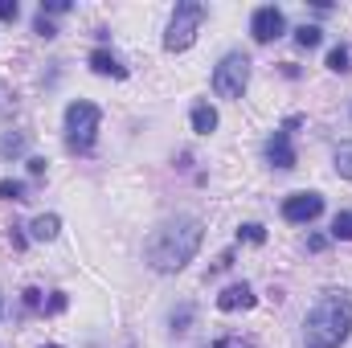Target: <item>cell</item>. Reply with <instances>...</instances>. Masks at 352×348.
Segmentation results:
<instances>
[{"mask_svg":"<svg viewBox=\"0 0 352 348\" xmlns=\"http://www.w3.org/2000/svg\"><path fill=\"white\" fill-rule=\"evenodd\" d=\"M25 144H29L25 135H4V140H0V152H4V156H21Z\"/></svg>","mask_w":352,"mask_h":348,"instance_id":"18","label":"cell"},{"mask_svg":"<svg viewBox=\"0 0 352 348\" xmlns=\"http://www.w3.org/2000/svg\"><path fill=\"white\" fill-rule=\"evenodd\" d=\"M320 213H324V197H320V193H295V197H287V201H283V217H287L291 226L316 221Z\"/></svg>","mask_w":352,"mask_h":348,"instance_id":"7","label":"cell"},{"mask_svg":"<svg viewBox=\"0 0 352 348\" xmlns=\"http://www.w3.org/2000/svg\"><path fill=\"white\" fill-rule=\"evenodd\" d=\"M332 238H344V242H352V209H340V213L332 217Z\"/></svg>","mask_w":352,"mask_h":348,"instance_id":"13","label":"cell"},{"mask_svg":"<svg viewBox=\"0 0 352 348\" xmlns=\"http://www.w3.org/2000/svg\"><path fill=\"white\" fill-rule=\"evenodd\" d=\"M58 230H62V217H58V213H41V217H33V226H29V234H33L37 242H54Z\"/></svg>","mask_w":352,"mask_h":348,"instance_id":"11","label":"cell"},{"mask_svg":"<svg viewBox=\"0 0 352 348\" xmlns=\"http://www.w3.org/2000/svg\"><path fill=\"white\" fill-rule=\"evenodd\" d=\"M25 303H29V307H41V291L29 287V291H25Z\"/></svg>","mask_w":352,"mask_h":348,"instance_id":"28","label":"cell"},{"mask_svg":"<svg viewBox=\"0 0 352 348\" xmlns=\"http://www.w3.org/2000/svg\"><path fill=\"white\" fill-rule=\"evenodd\" d=\"M25 164H29V173H33V176H41V173H45V160H41V156H29Z\"/></svg>","mask_w":352,"mask_h":348,"instance_id":"26","label":"cell"},{"mask_svg":"<svg viewBox=\"0 0 352 348\" xmlns=\"http://www.w3.org/2000/svg\"><path fill=\"white\" fill-rule=\"evenodd\" d=\"M336 173L344 176V180H352V140H344L336 148Z\"/></svg>","mask_w":352,"mask_h":348,"instance_id":"14","label":"cell"},{"mask_svg":"<svg viewBox=\"0 0 352 348\" xmlns=\"http://www.w3.org/2000/svg\"><path fill=\"white\" fill-rule=\"evenodd\" d=\"M320 37H324V29H316V25H303V29H295V41H299L303 50L320 45Z\"/></svg>","mask_w":352,"mask_h":348,"instance_id":"16","label":"cell"},{"mask_svg":"<svg viewBox=\"0 0 352 348\" xmlns=\"http://www.w3.org/2000/svg\"><path fill=\"white\" fill-rule=\"evenodd\" d=\"M50 312L58 316V312H66V295L62 291H54V299H50Z\"/></svg>","mask_w":352,"mask_h":348,"instance_id":"25","label":"cell"},{"mask_svg":"<svg viewBox=\"0 0 352 348\" xmlns=\"http://www.w3.org/2000/svg\"><path fill=\"white\" fill-rule=\"evenodd\" d=\"M0 201H25V184L21 180H0Z\"/></svg>","mask_w":352,"mask_h":348,"instance_id":"17","label":"cell"},{"mask_svg":"<svg viewBox=\"0 0 352 348\" xmlns=\"http://www.w3.org/2000/svg\"><path fill=\"white\" fill-rule=\"evenodd\" d=\"M266 160H270L274 168H295V148H291V131H287V127L266 140Z\"/></svg>","mask_w":352,"mask_h":348,"instance_id":"8","label":"cell"},{"mask_svg":"<svg viewBox=\"0 0 352 348\" xmlns=\"http://www.w3.org/2000/svg\"><path fill=\"white\" fill-rule=\"evenodd\" d=\"M0 21H16V0H0Z\"/></svg>","mask_w":352,"mask_h":348,"instance_id":"23","label":"cell"},{"mask_svg":"<svg viewBox=\"0 0 352 348\" xmlns=\"http://www.w3.org/2000/svg\"><path fill=\"white\" fill-rule=\"evenodd\" d=\"M201 25H205V4H197V0H184V4H176L173 21H168V33H164V50H168V54L188 50V45L197 41Z\"/></svg>","mask_w":352,"mask_h":348,"instance_id":"3","label":"cell"},{"mask_svg":"<svg viewBox=\"0 0 352 348\" xmlns=\"http://www.w3.org/2000/svg\"><path fill=\"white\" fill-rule=\"evenodd\" d=\"M349 62H352V54L344 45H336V50L328 54V70H336V74H349Z\"/></svg>","mask_w":352,"mask_h":348,"instance_id":"15","label":"cell"},{"mask_svg":"<svg viewBox=\"0 0 352 348\" xmlns=\"http://www.w3.org/2000/svg\"><path fill=\"white\" fill-rule=\"evenodd\" d=\"M250 33H254L258 45L274 41V37H283V33H287V17H283V8H274V4L254 8V17H250Z\"/></svg>","mask_w":352,"mask_h":348,"instance_id":"6","label":"cell"},{"mask_svg":"<svg viewBox=\"0 0 352 348\" xmlns=\"http://www.w3.org/2000/svg\"><path fill=\"white\" fill-rule=\"evenodd\" d=\"M258 299H254V291H250V283H234V287H226L221 295H217V307L221 312H238V307H254Z\"/></svg>","mask_w":352,"mask_h":348,"instance_id":"9","label":"cell"},{"mask_svg":"<svg viewBox=\"0 0 352 348\" xmlns=\"http://www.w3.org/2000/svg\"><path fill=\"white\" fill-rule=\"evenodd\" d=\"M209 348H263V345H254V340H246V336H221L217 345H209Z\"/></svg>","mask_w":352,"mask_h":348,"instance_id":"20","label":"cell"},{"mask_svg":"<svg viewBox=\"0 0 352 348\" xmlns=\"http://www.w3.org/2000/svg\"><path fill=\"white\" fill-rule=\"evenodd\" d=\"M90 70H94V74H111V78H127V66H123L111 50H94V54H90Z\"/></svg>","mask_w":352,"mask_h":348,"instance_id":"10","label":"cell"},{"mask_svg":"<svg viewBox=\"0 0 352 348\" xmlns=\"http://www.w3.org/2000/svg\"><path fill=\"white\" fill-rule=\"evenodd\" d=\"M246 83H250V58L246 54H226L221 66L213 70V90L221 98H242Z\"/></svg>","mask_w":352,"mask_h":348,"instance_id":"5","label":"cell"},{"mask_svg":"<svg viewBox=\"0 0 352 348\" xmlns=\"http://www.w3.org/2000/svg\"><path fill=\"white\" fill-rule=\"evenodd\" d=\"M45 348H58V345H45Z\"/></svg>","mask_w":352,"mask_h":348,"instance_id":"29","label":"cell"},{"mask_svg":"<svg viewBox=\"0 0 352 348\" xmlns=\"http://www.w3.org/2000/svg\"><path fill=\"white\" fill-rule=\"evenodd\" d=\"M352 332V299L344 291H328L316 299V307L303 320L307 348H340Z\"/></svg>","mask_w":352,"mask_h":348,"instance_id":"2","label":"cell"},{"mask_svg":"<svg viewBox=\"0 0 352 348\" xmlns=\"http://www.w3.org/2000/svg\"><path fill=\"white\" fill-rule=\"evenodd\" d=\"M188 123H192V131H197V135H209V131L217 127V111H213L209 102H197V107H192V115H188Z\"/></svg>","mask_w":352,"mask_h":348,"instance_id":"12","label":"cell"},{"mask_svg":"<svg viewBox=\"0 0 352 348\" xmlns=\"http://www.w3.org/2000/svg\"><path fill=\"white\" fill-rule=\"evenodd\" d=\"M324 246H328V238H320V234H316V238H307V250H316V254H320Z\"/></svg>","mask_w":352,"mask_h":348,"instance_id":"27","label":"cell"},{"mask_svg":"<svg viewBox=\"0 0 352 348\" xmlns=\"http://www.w3.org/2000/svg\"><path fill=\"white\" fill-rule=\"evenodd\" d=\"M33 29H37L41 37H54V33H58V29H54V25H50V21L41 17V12H37V21H33Z\"/></svg>","mask_w":352,"mask_h":348,"instance_id":"22","label":"cell"},{"mask_svg":"<svg viewBox=\"0 0 352 348\" xmlns=\"http://www.w3.org/2000/svg\"><path fill=\"white\" fill-rule=\"evenodd\" d=\"M238 238H246V242H254V246H263V242H266V230L258 226V221H250V226H242V230H238Z\"/></svg>","mask_w":352,"mask_h":348,"instance_id":"19","label":"cell"},{"mask_svg":"<svg viewBox=\"0 0 352 348\" xmlns=\"http://www.w3.org/2000/svg\"><path fill=\"white\" fill-rule=\"evenodd\" d=\"M201 238H205V230H201L197 217H176V221L160 226L148 238L144 259H148L152 270H160V274H176V270H184L192 262V254L201 250Z\"/></svg>","mask_w":352,"mask_h":348,"instance_id":"1","label":"cell"},{"mask_svg":"<svg viewBox=\"0 0 352 348\" xmlns=\"http://www.w3.org/2000/svg\"><path fill=\"white\" fill-rule=\"evenodd\" d=\"M12 107H16V94H12V87H8L4 78H0V115H8Z\"/></svg>","mask_w":352,"mask_h":348,"instance_id":"21","label":"cell"},{"mask_svg":"<svg viewBox=\"0 0 352 348\" xmlns=\"http://www.w3.org/2000/svg\"><path fill=\"white\" fill-rule=\"evenodd\" d=\"M98 119H102V111H98L94 102H87V98H78V102L66 107V144H70L74 152H90V148H94Z\"/></svg>","mask_w":352,"mask_h":348,"instance_id":"4","label":"cell"},{"mask_svg":"<svg viewBox=\"0 0 352 348\" xmlns=\"http://www.w3.org/2000/svg\"><path fill=\"white\" fill-rule=\"evenodd\" d=\"M70 8V0H45L41 4V12H66Z\"/></svg>","mask_w":352,"mask_h":348,"instance_id":"24","label":"cell"}]
</instances>
